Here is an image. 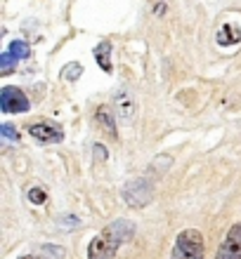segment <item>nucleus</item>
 Listing matches in <instances>:
<instances>
[{
  "label": "nucleus",
  "mask_w": 241,
  "mask_h": 259,
  "mask_svg": "<svg viewBox=\"0 0 241 259\" xmlns=\"http://www.w3.org/2000/svg\"><path fill=\"white\" fill-rule=\"evenodd\" d=\"M135 236V224L128 219H116L114 224L104 226L88 245V259H114L123 243Z\"/></svg>",
  "instance_id": "1"
},
{
  "label": "nucleus",
  "mask_w": 241,
  "mask_h": 259,
  "mask_svg": "<svg viewBox=\"0 0 241 259\" xmlns=\"http://www.w3.org/2000/svg\"><path fill=\"white\" fill-rule=\"evenodd\" d=\"M170 259H203V236L196 229H185L175 238Z\"/></svg>",
  "instance_id": "2"
},
{
  "label": "nucleus",
  "mask_w": 241,
  "mask_h": 259,
  "mask_svg": "<svg viewBox=\"0 0 241 259\" xmlns=\"http://www.w3.org/2000/svg\"><path fill=\"white\" fill-rule=\"evenodd\" d=\"M154 196V182L149 179H135V182H128L123 189V200L130 207H145Z\"/></svg>",
  "instance_id": "3"
},
{
  "label": "nucleus",
  "mask_w": 241,
  "mask_h": 259,
  "mask_svg": "<svg viewBox=\"0 0 241 259\" xmlns=\"http://www.w3.org/2000/svg\"><path fill=\"white\" fill-rule=\"evenodd\" d=\"M0 111L3 113H26L28 111V97L19 88H3L0 92Z\"/></svg>",
  "instance_id": "4"
},
{
  "label": "nucleus",
  "mask_w": 241,
  "mask_h": 259,
  "mask_svg": "<svg viewBox=\"0 0 241 259\" xmlns=\"http://www.w3.org/2000/svg\"><path fill=\"white\" fill-rule=\"evenodd\" d=\"M215 259H241V222H236L220 243Z\"/></svg>",
  "instance_id": "5"
},
{
  "label": "nucleus",
  "mask_w": 241,
  "mask_h": 259,
  "mask_svg": "<svg viewBox=\"0 0 241 259\" xmlns=\"http://www.w3.org/2000/svg\"><path fill=\"white\" fill-rule=\"evenodd\" d=\"M28 135L43 144H59L64 139L62 127L57 123H50V120H38V123L28 125Z\"/></svg>",
  "instance_id": "6"
},
{
  "label": "nucleus",
  "mask_w": 241,
  "mask_h": 259,
  "mask_svg": "<svg viewBox=\"0 0 241 259\" xmlns=\"http://www.w3.org/2000/svg\"><path fill=\"white\" fill-rule=\"evenodd\" d=\"M114 111H116V116L121 118V120H132V116H135V99H132V95H128V92H118L116 97H114Z\"/></svg>",
  "instance_id": "7"
},
{
  "label": "nucleus",
  "mask_w": 241,
  "mask_h": 259,
  "mask_svg": "<svg viewBox=\"0 0 241 259\" xmlns=\"http://www.w3.org/2000/svg\"><path fill=\"white\" fill-rule=\"evenodd\" d=\"M215 40H218V45H222V48L236 45V42L241 40V26H236V24H222V26L218 28Z\"/></svg>",
  "instance_id": "8"
},
{
  "label": "nucleus",
  "mask_w": 241,
  "mask_h": 259,
  "mask_svg": "<svg viewBox=\"0 0 241 259\" xmlns=\"http://www.w3.org/2000/svg\"><path fill=\"white\" fill-rule=\"evenodd\" d=\"M114 113H116V111L109 109V106H97L95 120H97V125H102V130L107 135H111L116 139V120H114Z\"/></svg>",
  "instance_id": "9"
},
{
  "label": "nucleus",
  "mask_w": 241,
  "mask_h": 259,
  "mask_svg": "<svg viewBox=\"0 0 241 259\" xmlns=\"http://www.w3.org/2000/svg\"><path fill=\"white\" fill-rule=\"evenodd\" d=\"M111 50H114L111 48V42L102 40L95 48V52H92V55H95V62L99 64V68H102L104 73H111Z\"/></svg>",
  "instance_id": "10"
},
{
  "label": "nucleus",
  "mask_w": 241,
  "mask_h": 259,
  "mask_svg": "<svg viewBox=\"0 0 241 259\" xmlns=\"http://www.w3.org/2000/svg\"><path fill=\"white\" fill-rule=\"evenodd\" d=\"M7 52L14 57V62H24V59H28V57H31V48H28L26 40H12Z\"/></svg>",
  "instance_id": "11"
},
{
  "label": "nucleus",
  "mask_w": 241,
  "mask_h": 259,
  "mask_svg": "<svg viewBox=\"0 0 241 259\" xmlns=\"http://www.w3.org/2000/svg\"><path fill=\"white\" fill-rule=\"evenodd\" d=\"M81 73H83V66L78 62H71V64H66V66L62 68V78H64V80H69V82L78 80V78H81Z\"/></svg>",
  "instance_id": "12"
},
{
  "label": "nucleus",
  "mask_w": 241,
  "mask_h": 259,
  "mask_svg": "<svg viewBox=\"0 0 241 259\" xmlns=\"http://www.w3.org/2000/svg\"><path fill=\"white\" fill-rule=\"evenodd\" d=\"M28 203L45 205V203H48V193L43 191L41 186H33V189H28Z\"/></svg>",
  "instance_id": "13"
},
{
  "label": "nucleus",
  "mask_w": 241,
  "mask_h": 259,
  "mask_svg": "<svg viewBox=\"0 0 241 259\" xmlns=\"http://www.w3.org/2000/svg\"><path fill=\"white\" fill-rule=\"evenodd\" d=\"M12 66H14V57L10 55V52H3V55H0V73L3 75L12 73Z\"/></svg>",
  "instance_id": "14"
},
{
  "label": "nucleus",
  "mask_w": 241,
  "mask_h": 259,
  "mask_svg": "<svg viewBox=\"0 0 241 259\" xmlns=\"http://www.w3.org/2000/svg\"><path fill=\"white\" fill-rule=\"evenodd\" d=\"M0 135L5 137V139H10V142H19V132H17V130H14V125H10V123L0 125Z\"/></svg>",
  "instance_id": "15"
},
{
  "label": "nucleus",
  "mask_w": 241,
  "mask_h": 259,
  "mask_svg": "<svg viewBox=\"0 0 241 259\" xmlns=\"http://www.w3.org/2000/svg\"><path fill=\"white\" fill-rule=\"evenodd\" d=\"M81 222H78V217H64L62 222H59V226L62 229H74V226H78Z\"/></svg>",
  "instance_id": "16"
},
{
  "label": "nucleus",
  "mask_w": 241,
  "mask_h": 259,
  "mask_svg": "<svg viewBox=\"0 0 241 259\" xmlns=\"http://www.w3.org/2000/svg\"><path fill=\"white\" fill-rule=\"evenodd\" d=\"M95 153H97V163H104V160H107V151H104L102 144H95Z\"/></svg>",
  "instance_id": "17"
}]
</instances>
